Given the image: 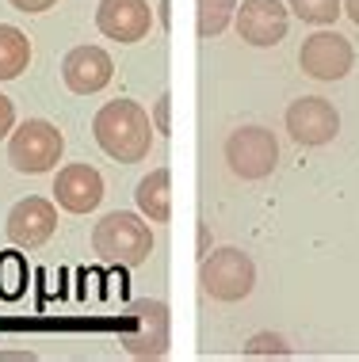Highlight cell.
Returning a JSON list of instances; mask_svg holds the SVG:
<instances>
[{"label":"cell","mask_w":359,"mask_h":362,"mask_svg":"<svg viewBox=\"0 0 359 362\" xmlns=\"http://www.w3.org/2000/svg\"><path fill=\"white\" fill-rule=\"evenodd\" d=\"M344 16L359 27V0H344Z\"/></svg>","instance_id":"obj_23"},{"label":"cell","mask_w":359,"mask_h":362,"mask_svg":"<svg viewBox=\"0 0 359 362\" xmlns=\"http://www.w3.org/2000/svg\"><path fill=\"white\" fill-rule=\"evenodd\" d=\"M283 122H287V134L298 145H329L341 134V115H336V107L325 95H302V100H295L287 107Z\"/></svg>","instance_id":"obj_8"},{"label":"cell","mask_w":359,"mask_h":362,"mask_svg":"<svg viewBox=\"0 0 359 362\" xmlns=\"http://www.w3.org/2000/svg\"><path fill=\"white\" fill-rule=\"evenodd\" d=\"M16 12H27V16H38V12H50L57 0H8Z\"/></svg>","instance_id":"obj_21"},{"label":"cell","mask_w":359,"mask_h":362,"mask_svg":"<svg viewBox=\"0 0 359 362\" xmlns=\"http://www.w3.org/2000/svg\"><path fill=\"white\" fill-rule=\"evenodd\" d=\"M0 362H35V351H0Z\"/></svg>","instance_id":"obj_22"},{"label":"cell","mask_w":359,"mask_h":362,"mask_svg":"<svg viewBox=\"0 0 359 362\" xmlns=\"http://www.w3.org/2000/svg\"><path fill=\"white\" fill-rule=\"evenodd\" d=\"M27 65H31V38L12 23H0V81H16Z\"/></svg>","instance_id":"obj_15"},{"label":"cell","mask_w":359,"mask_h":362,"mask_svg":"<svg viewBox=\"0 0 359 362\" xmlns=\"http://www.w3.org/2000/svg\"><path fill=\"white\" fill-rule=\"evenodd\" d=\"M226 164L237 180H264L279 164V141L268 126H241L226 138Z\"/></svg>","instance_id":"obj_5"},{"label":"cell","mask_w":359,"mask_h":362,"mask_svg":"<svg viewBox=\"0 0 359 362\" xmlns=\"http://www.w3.org/2000/svg\"><path fill=\"white\" fill-rule=\"evenodd\" d=\"M287 8L295 12L302 23L314 27H333L344 12V0H287Z\"/></svg>","instance_id":"obj_17"},{"label":"cell","mask_w":359,"mask_h":362,"mask_svg":"<svg viewBox=\"0 0 359 362\" xmlns=\"http://www.w3.org/2000/svg\"><path fill=\"white\" fill-rule=\"evenodd\" d=\"M134 328L122 332V347L134 358H164L169 355V339H172V317L169 305L157 298H138L130 305Z\"/></svg>","instance_id":"obj_6"},{"label":"cell","mask_w":359,"mask_h":362,"mask_svg":"<svg viewBox=\"0 0 359 362\" xmlns=\"http://www.w3.org/2000/svg\"><path fill=\"white\" fill-rule=\"evenodd\" d=\"M199 282L215 301H245L252 286H256V263H252L249 252L229 244V248H218L210 256H203Z\"/></svg>","instance_id":"obj_4"},{"label":"cell","mask_w":359,"mask_h":362,"mask_svg":"<svg viewBox=\"0 0 359 362\" xmlns=\"http://www.w3.org/2000/svg\"><path fill=\"white\" fill-rule=\"evenodd\" d=\"M153 130L157 134H172V92H164L157 103H153Z\"/></svg>","instance_id":"obj_19"},{"label":"cell","mask_w":359,"mask_h":362,"mask_svg":"<svg viewBox=\"0 0 359 362\" xmlns=\"http://www.w3.org/2000/svg\"><path fill=\"white\" fill-rule=\"evenodd\" d=\"M96 27L111 42H122V46L142 42L153 27V8H149V0H100Z\"/></svg>","instance_id":"obj_11"},{"label":"cell","mask_w":359,"mask_h":362,"mask_svg":"<svg viewBox=\"0 0 359 362\" xmlns=\"http://www.w3.org/2000/svg\"><path fill=\"white\" fill-rule=\"evenodd\" d=\"M54 199L69 214H92L103 202V175L92 164H65L54 180Z\"/></svg>","instance_id":"obj_13"},{"label":"cell","mask_w":359,"mask_h":362,"mask_svg":"<svg viewBox=\"0 0 359 362\" xmlns=\"http://www.w3.org/2000/svg\"><path fill=\"white\" fill-rule=\"evenodd\" d=\"M62 153H65L62 130L46 119H27L8 134V160L23 175H42V172L57 168Z\"/></svg>","instance_id":"obj_3"},{"label":"cell","mask_w":359,"mask_h":362,"mask_svg":"<svg viewBox=\"0 0 359 362\" xmlns=\"http://www.w3.org/2000/svg\"><path fill=\"white\" fill-rule=\"evenodd\" d=\"M134 199H138L142 218L161 221V225L172 221V172L169 168H153L149 175H142Z\"/></svg>","instance_id":"obj_14"},{"label":"cell","mask_w":359,"mask_h":362,"mask_svg":"<svg viewBox=\"0 0 359 362\" xmlns=\"http://www.w3.org/2000/svg\"><path fill=\"white\" fill-rule=\"evenodd\" d=\"M241 351H245L249 358H260V355L287 358V355H290V344H287L283 336H275V332H256V336H252V339H249V344L241 347Z\"/></svg>","instance_id":"obj_18"},{"label":"cell","mask_w":359,"mask_h":362,"mask_svg":"<svg viewBox=\"0 0 359 362\" xmlns=\"http://www.w3.org/2000/svg\"><path fill=\"white\" fill-rule=\"evenodd\" d=\"M355 65V50L344 35L336 31H314L298 50V69L314 81H344Z\"/></svg>","instance_id":"obj_7"},{"label":"cell","mask_w":359,"mask_h":362,"mask_svg":"<svg viewBox=\"0 0 359 362\" xmlns=\"http://www.w3.org/2000/svg\"><path fill=\"white\" fill-rule=\"evenodd\" d=\"M169 8H172V0H161V23L164 27H172V12H169Z\"/></svg>","instance_id":"obj_24"},{"label":"cell","mask_w":359,"mask_h":362,"mask_svg":"<svg viewBox=\"0 0 359 362\" xmlns=\"http://www.w3.org/2000/svg\"><path fill=\"white\" fill-rule=\"evenodd\" d=\"M111 76H115V62H111L108 50H100V46H76V50H69L62 62V81L76 95L103 92V88L111 84Z\"/></svg>","instance_id":"obj_12"},{"label":"cell","mask_w":359,"mask_h":362,"mask_svg":"<svg viewBox=\"0 0 359 362\" xmlns=\"http://www.w3.org/2000/svg\"><path fill=\"white\" fill-rule=\"evenodd\" d=\"M92 252L103 263H119V267H142L153 256V233L142 214L115 210L108 218L96 221L92 229Z\"/></svg>","instance_id":"obj_2"},{"label":"cell","mask_w":359,"mask_h":362,"mask_svg":"<svg viewBox=\"0 0 359 362\" xmlns=\"http://www.w3.org/2000/svg\"><path fill=\"white\" fill-rule=\"evenodd\" d=\"M234 23L241 42L256 46V50H271L287 38V8L279 0H241Z\"/></svg>","instance_id":"obj_9"},{"label":"cell","mask_w":359,"mask_h":362,"mask_svg":"<svg viewBox=\"0 0 359 362\" xmlns=\"http://www.w3.org/2000/svg\"><path fill=\"white\" fill-rule=\"evenodd\" d=\"M12 130H16V107L8 95H0V138H8Z\"/></svg>","instance_id":"obj_20"},{"label":"cell","mask_w":359,"mask_h":362,"mask_svg":"<svg viewBox=\"0 0 359 362\" xmlns=\"http://www.w3.org/2000/svg\"><path fill=\"white\" fill-rule=\"evenodd\" d=\"M54 229H57V206L50 199H42V194H27V199H19L8 210L4 233L16 248H38V244L54 237Z\"/></svg>","instance_id":"obj_10"},{"label":"cell","mask_w":359,"mask_h":362,"mask_svg":"<svg viewBox=\"0 0 359 362\" xmlns=\"http://www.w3.org/2000/svg\"><path fill=\"white\" fill-rule=\"evenodd\" d=\"M92 138L111 160L138 164L153 149V119L142 103L134 100H111L96 111Z\"/></svg>","instance_id":"obj_1"},{"label":"cell","mask_w":359,"mask_h":362,"mask_svg":"<svg viewBox=\"0 0 359 362\" xmlns=\"http://www.w3.org/2000/svg\"><path fill=\"white\" fill-rule=\"evenodd\" d=\"M195 4H199V19H195L199 38H218L237 16V0H195Z\"/></svg>","instance_id":"obj_16"}]
</instances>
